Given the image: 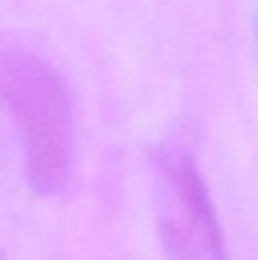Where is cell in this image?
<instances>
[{
    "instance_id": "1",
    "label": "cell",
    "mask_w": 258,
    "mask_h": 260,
    "mask_svg": "<svg viewBox=\"0 0 258 260\" xmlns=\"http://www.w3.org/2000/svg\"><path fill=\"white\" fill-rule=\"evenodd\" d=\"M0 105L21 138L30 188L43 197L60 193L72 156V105L65 78L41 57L0 52Z\"/></svg>"
},
{
    "instance_id": "2",
    "label": "cell",
    "mask_w": 258,
    "mask_h": 260,
    "mask_svg": "<svg viewBox=\"0 0 258 260\" xmlns=\"http://www.w3.org/2000/svg\"><path fill=\"white\" fill-rule=\"evenodd\" d=\"M158 218L170 260H227L223 234L193 157L165 149L158 157Z\"/></svg>"
}]
</instances>
